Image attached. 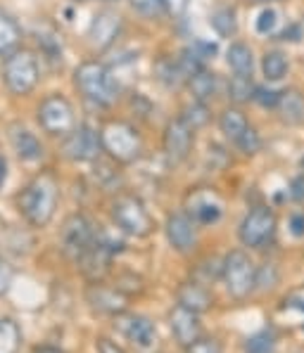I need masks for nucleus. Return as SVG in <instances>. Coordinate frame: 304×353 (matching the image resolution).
I'll return each instance as SVG.
<instances>
[{"label": "nucleus", "instance_id": "obj_33", "mask_svg": "<svg viewBox=\"0 0 304 353\" xmlns=\"http://www.w3.org/2000/svg\"><path fill=\"white\" fill-rule=\"evenodd\" d=\"M276 24H278V14H276V10H271V8L262 10L259 17H257V34L269 36L271 31L276 29Z\"/></svg>", "mask_w": 304, "mask_h": 353}, {"label": "nucleus", "instance_id": "obj_30", "mask_svg": "<svg viewBox=\"0 0 304 353\" xmlns=\"http://www.w3.org/2000/svg\"><path fill=\"white\" fill-rule=\"evenodd\" d=\"M181 119H183V121H186L193 130H198V128H202L205 123L209 121V110H207V105H205V102L193 100L190 105L183 107Z\"/></svg>", "mask_w": 304, "mask_h": 353}, {"label": "nucleus", "instance_id": "obj_19", "mask_svg": "<svg viewBox=\"0 0 304 353\" xmlns=\"http://www.w3.org/2000/svg\"><path fill=\"white\" fill-rule=\"evenodd\" d=\"M276 110H278L281 119H283L285 123H290V126H300V123H304V95L295 88L283 90Z\"/></svg>", "mask_w": 304, "mask_h": 353}, {"label": "nucleus", "instance_id": "obj_12", "mask_svg": "<svg viewBox=\"0 0 304 353\" xmlns=\"http://www.w3.org/2000/svg\"><path fill=\"white\" fill-rule=\"evenodd\" d=\"M102 150L100 133H95L91 126H79L72 133H67L64 140V154L74 161H93Z\"/></svg>", "mask_w": 304, "mask_h": 353}, {"label": "nucleus", "instance_id": "obj_13", "mask_svg": "<svg viewBox=\"0 0 304 353\" xmlns=\"http://www.w3.org/2000/svg\"><path fill=\"white\" fill-rule=\"evenodd\" d=\"M193 133L195 130L188 126L183 119L169 121L164 128V152L169 157L171 164H181L183 159H188L190 150H193Z\"/></svg>", "mask_w": 304, "mask_h": 353}, {"label": "nucleus", "instance_id": "obj_20", "mask_svg": "<svg viewBox=\"0 0 304 353\" xmlns=\"http://www.w3.org/2000/svg\"><path fill=\"white\" fill-rule=\"evenodd\" d=\"M10 138H12V148H15V152H17V157H19L21 161L41 159L43 148H41V143H38V138H36L34 133H29L26 128L15 126Z\"/></svg>", "mask_w": 304, "mask_h": 353}, {"label": "nucleus", "instance_id": "obj_16", "mask_svg": "<svg viewBox=\"0 0 304 353\" xmlns=\"http://www.w3.org/2000/svg\"><path fill=\"white\" fill-rule=\"evenodd\" d=\"M167 240L178 254H188L198 244V223L188 214H171L167 219Z\"/></svg>", "mask_w": 304, "mask_h": 353}, {"label": "nucleus", "instance_id": "obj_34", "mask_svg": "<svg viewBox=\"0 0 304 353\" xmlns=\"http://www.w3.org/2000/svg\"><path fill=\"white\" fill-rule=\"evenodd\" d=\"M131 8L135 12L145 14V17H155V14L162 12V0H131Z\"/></svg>", "mask_w": 304, "mask_h": 353}, {"label": "nucleus", "instance_id": "obj_32", "mask_svg": "<svg viewBox=\"0 0 304 353\" xmlns=\"http://www.w3.org/2000/svg\"><path fill=\"white\" fill-rule=\"evenodd\" d=\"M236 148L240 150L243 154L252 157V154H257V152L262 150V138H259L257 130H254L252 126H249V128L245 130V135H243V138L236 143Z\"/></svg>", "mask_w": 304, "mask_h": 353}, {"label": "nucleus", "instance_id": "obj_29", "mask_svg": "<svg viewBox=\"0 0 304 353\" xmlns=\"http://www.w3.org/2000/svg\"><path fill=\"white\" fill-rule=\"evenodd\" d=\"M211 29L216 31L219 36H233L238 31V19H236V12H233L231 8H221V10H216L214 14H211Z\"/></svg>", "mask_w": 304, "mask_h": 353}, {"label": "nucleus", "instance_id": "obj_38", "mask_svg": "<svg viewBox=\"0 0 304 353\" xmlns=\"http://www.w3.org/2000/svg\"><path fill=\"white\" fill-rule=\"evenodd\" d=\"M95 349H97V353H126L122 346L117 344V341L107 339V336H102V339L95 341Z\"/></svg>", "mask_w": 304, "mask_h": 353}, {"label": "nucleus", "instance_id": "obj_1", "mask_svg": "<svg viewBox=\"0 0 304 353\" xmlns=\"http://www.w3.org/2000/svg\"><path fill=\"white\" fill-rule=\"evenodd\" d=\"M19 211L31 225L43 228L50 223V219L55 216L57 206V183L50 173H41L34 181L21 190L19 199Z\"/></svg>", "mask_w": 304, "mask_h": 353}, {"label": "nucleus", "instance_id": "obj_39", "mask_svg": "<svg viewBox=\"0 0 304 353\" xmlns=\"http://www.w3.org/2000/svg\"><path fill=\"white\" fill-rule=\"evenodd\" d=\"M290 197L295 199V202H302L304 199V176L295 178V181L290 183Z\"/></svg>", "mask_w": 304, "mask_h": 353}, {"label": "nucleus", "instance_id": "obj_36", "mask_svg": "<svg viewBox=\"0 0 304 353\" xmlns=\"http://www.w3.org/2000/svg\"><path fill=\"white\" fill-rule=\"evenodd\" d=\"M12 280H15V270L8 261L0 259V296L8 294L10 287H12Z\"/></svg>", "mask_w": 304, "mask_h": 353}, {"label": "nucleus", "instance_id": "obj_2", "mask_svg": "<svg viewBox=\"0 0 304 353\" xmlns=\"http://www.w3.org/2000/svg\"><path fill=\"white\" fill-rule=\"evenodd\" d=\"M257 270L259 268L254 265L247 252L233 249L221 261V282H224L228 294L243 301L257 290Z\"/></svg>", "mask_w": 304, "mask_h": 353}, {"label": "nucleus", "instance_id": "obj_23", "mask_svg": "<svg viewBox=\"0 0 304 353\" xmlns=\"http://www.w3.org/2000/svg\"><path fill=\"white\" fill-rule=\"evenodd\" d=\"M21 41V29L8 12H0V55H10Z\"/></svg>", "mask_w": 304, "mask_h": 353}, {"label": "nucleus", "instance_id": "obj_4", "mask_svg": "<svg viewBox=\"0 0 304 353\" xmlns=\"http://www.w3.org/2000/svg\"><path fill=\"white\" fill-rule=\"evenodd\" d=\"M112 221L131 237H148L155 230V219L135 194H119L112 202Z\"/></svg>", "mask_w": 304, "mask_h": 353}, {"label": "nucleus", "instance_id": "obj_14", "mask_svg": "<svg viewBox=\"0 0 304 353\" xmlns=\"http://www.w3.org/2000/svg\"><path fill=\"white\" fill-rule=\"evenodd\" d=\"M86 301L91 303V308L100 313H107V316H119V313L126 311L129 306V296L124 294L117 287H107L102 282H93V285L86 290Z\"/></svg>", "mask_w": 304, "mask_h": 353}, {"label": "nucleus", "instance_id": "obj_21", "mask_svg": "<svg viewBox=\"0 0 304 353\" xmlns=\"http://www.w3.org/2000/svg\"><path fill=\"white\" fill-rule=\"evenodd\" d=\"M226 62L238 76H252L254 69V55L245 43H233L226 50Z\"/></svg>", "mask_w": 304, "mask_h": 353}, {"label": "nucleus", "instance_id": "obj_44", "mask_svg": "<svg viewBox=\"0 0 304 353\" xmlns=\"http://www.w3.org/2000/svg\"><path fill=\"white\" fill-rule=\"evenodd\" d=\"M105 3H114V0H105Z\"/></svg>", "mask_w": 304, "mask_h": 353}, {"label": "nucleus", "instance_id": "obj_27", "mask_svg": "<svg viewBox=\"0 0 304 353\" xmlns=\"http://www.w3.org/2000/svg\"><path fill=\"white\" fill-rule=\"evenodd\" d=\"M243 349L245 353H276V334L271 330H259L252 336H247Z\"/></svg>", "mask_w": 304, "mask_h": 353}, {"label": "nucleus", "instance_id": "obj_5", "mask_svg": "<svg viewBox=\"0 0 304 353\" xmlns=\"http://www.w3.org/2000/svg\"><path fill=\"white\" fill-rule=\"evenodd\" d=\"M276 230H278V219H276L274 209H269V206H254V209L247 211L240 228H238V237H240L243 247L264 249L274 242Z\"/></svg>", "mask_w": 304, "mask_h": 353}, {"label": "nucleus", "instance_id": "obj_42", "mask_svg": "<svg viewBox=\"0 0 304 353\" xmlns=\"http://www.w3.org/2000/svg\"><path fill=\"white\" fill-rule=\"evenodd\" d=\"M34 353H64V351L55 349V346H38V349H34Z\"/></svg>", "mask_w": 304, "mask_h": 353}, {"label": "nucleus", "instance_id": "obj_35", "mask_svg": "<svg viewBox=\"0 0 304 353\" xmlns=\"http://www.w3.org/2000/svg\"><path fill=\"white\" fill-rule=\"evenodd\" d=\"M278 100H281L278 90H271V88L254 90V102H259L262 107H271V110H276V107H278Z\"/></svg>", "mask_w": 304, "mask_h": 353}, {"label": "nucleus", "instance_id": "obj_6", "mask_svg": "<svg viewBox=\"0 0 304 353\" xmlns=\"http://www.w3.org/2000/svg\"><path fill=\"white\" fill-rule=\"evenodd\" d=\"M3 81L12 95H29L38 83V62L29 50H15L5 57Z\"/></svg>", "mask_w": 304, "mask_h": 353}, {"label": "nucleus", "instance_id": "obj_10", "mask_svg": "<svg viewBox=\"0 0 304 353\" xmlns=\"http://www.w3.org/2000/svg\"><path fill=\"white\" fill-rule=\"evenodd\" d=\"M114 330H117L124 339H129L133 346H138V349H143V351H148L157 344L155 323H152L150 318L140 316V313L124 311V313H119V316H114Z\"/></svg>", "mask_w": 304, "mask_h": 353}, {"label": "nucleus", "instance_id": "obj_41", "mask_svg": "<svg viewBox=\"0 0 304 353\" xmlns=\"http://www.w3.org/2000/svg\"><path fill=\"white\" fill-rule=\"evenodd\" d=\"M5 178H8V164H5V159H0V188H3Z\"/></svg>", "mask_w": 304, "mask_h": 353}, {"label": "nucleus", "instance_id": "obj_24", "mask_svg": "<svg viewBox=\"0 0 304 353\" xmlns=\"http://www.w3.org/2000/svg\"><path fill=\"white\" fill-rule=\"evenodd\" d=\"M21 346V330L12 318H0V353H17Z\"/></svg>", "mask_w": 304, "mask_h": 353}, {"label": "nucleus", "instance_id": "obj_28", "mask_svg": "<svg viewBox=\"0 0 304 353\" xmlns=\"http://www.w3.org/2000/svg\"><path fill=\"white\" fill-rule=\"evenodd\" d=\"M254 85H252V76H233L231 83H228V97L233 102H249L254 100Z\"/></svg>", "mask_w": 304, "mask_h": 353}, {"label": "nucleus", "instance_id": "obj_26", "mask_svg": "<svg viewBox=\"0 0 304 353\" xmlns=\"http://www.w3.org/2000/svg\"><path fill=\"white\" fill-rule=\"evenodd\" d=\"M262 72L266 81H281L287 74V57L278 50H269L262 57Z\"/></svg>", "mask_w": 304, "mask_h": 353}, {"label": "nucleus", "instance_id": "obj_7", "mask_svg": "<svg viewBox=\"0 0 304 353\" xmlns=\"http://www.w3.org/2000/svg\"><path fill=\"white\" fill-rule=\"evenodd\" d=\"M102 150L112 157L114 161H122V164H131L138 159L140 154V138L138 133L122 121H112L100 130Z\"/></svg>", "mask_w": 304, "mask_h": 353}, {"label": "nucleus", "instance_id": "obj_37", "mask_svg": "<svg viewBox=\"0 0 304 353\" xmlns=\"http://www.w3.org/2000/svg\"><path fill=\"white\" fill-rule=\"evenodd\" d=\"M190 0H162V5L167 8V12H171L173 17H181L183 12L188 10Z\"/></svg>", "mask_w": 304, "mask_h": 353}, {"label": "nucleus", "instance_id": "obj_40", "mask_svg": "<svg viewBox=\"0 0 304 353\" xmlns=\"http://www.w3.org/2000/svg\"><path fill=\"white\" fill-rule=\"evenodd\" d=\"M290 232L295 237H304V214L290 216Z\"/></svg>", "mask_w": 304, "mask_h": 353}, {"label": "nucleus", "instance_id": "obj_31", "mask_svg": "<svg viewBox=\"0 0 304 353\" xmlns=\"http://www.w3.org/2000/svg\"><path fill=\"white\" fill-rule=\"evenodd\" d=\"M186 353H224V346H221L219 339L214 336H198L193 344L186 346Z\"/></svg>", "mask_w": 304, "mask_h": 353}, {"label": "nucleus", "instance_id": "obj_25", "mask_svg": "<svg viewBox=\"0 0 304 353\" xmlns=\"http://www.w3.org/2000/svg\"><path fill=\"white\" fill-rule=\"evenodd\" d=\"M188 85H190V93H193L195 100H200V102H207L211 95L216 93V79H214V74H209V72H198L195 76H190L188 79Z\"/></svg>", "mask_w": 304, "mask_h": 353}, {"label": "nucleus", "instance_id": "obj_22", "mask_svg": "<svg viewBox=\"0 0 304 353\" xmlns=\"http://www.w3.org/2000/svg\"><path fill=\"white\" fill-rule=\"evenodd\" d=\"M219 128H221V133L226 135L228 140H231L233 145L238 143V140L245 135V130L249 128V123H247V119H245V114H243L240 110H226L224 114H221V119H219Z\"/></svg>", "mask_w": 304, "mask_h": 353}, {"label": "nucleus", "instance_id": "obj_18", "mask_svg": "<svg viewBox=\"0 0 304 353\" xmlns=\"http://www.w3.org/2000/svg\"><path fill=\"white\" fill-rule=\"evenodd\" d=\"M176 303H181V306L190 308V311L195 313H207L211 306H214V299H211V292L207 290V285L205 282H183L181 287H178L176 292Z\"/></svg>", "mask_w": 304, "mask_h": 353}, {"label": "nucleus", "instance_id": "obj_3", "mask_svg": "<svg viewBox=\"0 0 304 353\" xmlns=\"http://www.w3.org/2000/svg\"><path fill=\"white\" fill-rule=\"evenodd\" d=\"M74 83L81 90V95L95 105L110 107L117 100V83H114L112 74L97 62L81 64L74 74Z\"/></svg>", "mask_w": 304, "mask_h": 353}, {"label": "nucleus", "instance_id": "obj_9", "mask_svg": "<svg viewBox=\"0 0 304 353\" xmlns=\"http://www.w3.org/2000/svg\"><path fill=\"white\" fill-rule=\"evenodd\" d=\"M186 214L198 225H214L224 216V199L211 188L190 190L186 197Z\"/></svg>", "mask_w": 304, "mask_h": 353}, {"label": "nucleus", "instance_id": "obj_43", "mask_svg": "<svg viewBox=\"0 0 304 353\" xmlns=\"http://www.w3.org/2000/svg\"><path fill=\"white\" fill-rule=\"evenodd\" d=\"M249 3H278V0H249Z\"/></svg>", "mask_w": 304, "mask_h": 353}, {"label": "nucleus", "instance_id": "obj_15", "mask_svg": "<svg viewBox=\"0 0 304 353\" xmlns=\"http://www.w3.org/2000/svg\"><path fill=\"white\" fill-rule=\"evenodd\" d=\"M169 330H171L173 339L186 349V346L193 344L198 336H202L200 313H195V311H190V308L181 306V303H176V306L169 311Z\"/></svg>", "mask_w": 304, "mask_h": 353}, {"label": "nucleus", "instance_id": "obj_11", "mask_svg": "<svg viewBox=\"0 0 304 353\" xmlns=\"http://www.w3.org/2000/svg\"><path fill=\"white\" fill-rule=\"evenodd\" d=\"M38 123L50 135H64L74 130V110L62 95H50L38 107Z\"/></svg>", "mask_w": 304, "mask_h": 353}, {"label": "nucleus", "instance_id": "obj_17", "mask_svg": "<svg viewBox=\"0 0 304 353\" xmlns=\"http://www.w3.org/2000/svg\"><path fill=\"white\" fill-rule=\"evenodd\" d=\"M122 31V17L117 12H97L88 26V38L95 48H110Z\"/></svg>", "mask_w": 304, "mask_h": 353}, {"label": "nucleus", "instance_id": "obj_8", "mask_svg": "<svg viewBox=\"0 0 304 353\" xmlns=\"http://www.w3.org/2000/svg\"><path fill=\"white\" fill-rule=\"evenodd\" d=\"M95 230L88 223V219L84 216H69L62 225L59 232V249H62L64 256H69L72 261H79L95 244Z\"/></svg>", "mask_w": 304, "mask_h": 353}]
</instances>
